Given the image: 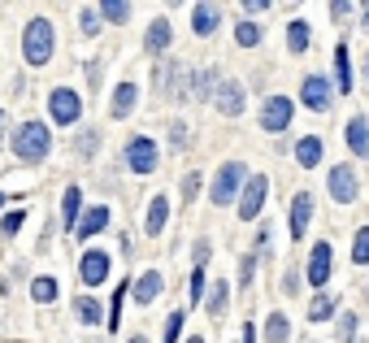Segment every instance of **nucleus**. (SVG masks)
Here are the masks:
<instances>
[{"label": "nucleus", "instance_id": "obj_29", "mask_svg": "<svg viewBox=\"0 0 369 343\" xmlns=\"http://www.w3.org/2000/svg\"><path fill=\"white\" fill-rule=\"evenodd\" d=\"M226 296H231V287H226V283H217L213 291H208V304H204V308H208V313H213V317H217V313H222V308H226Z\"/></svg>", "mask_w": 369, "mask_h": 343}, {"label": "nucleus", "instance_id": "obj_40", "mask_svg": "<svg viewBox=\"0 0 369 343\" xmlns=\"http://www.w3.org/2000/svg\"><path fill=\"white\" fill-rule=\"evenodd\" d=\"M252 270H256V261L248 256V261H244V270H239V283H252Z\"/></svg>", "mask_w": 369, "mask_h": 343}, {"label": "nucleus", "instance_id": "obj_27", "mask_svg": "<svg viewBox=\"0 0 369 343\" xmlns=\"http://www.w3.org/2000/svg\"><path fill=\"white\" fill-rule=\"evenodd\" d=\"M100 18H109V22H126V18H131V5H126V0H105V5H100Z\"/></svg>", "mask_w": 369, "mask_h": 343}, {"label": "nucleus", "instance_id": "obj_3", "mask_svg": "<svg viewBox=\"0 0 369 343\" xmlns=\"http://www.w3.org/2000/svg\"><path fill=\"white\" fill-rule=\"evenodd\" d=\"M48 113H53L57 126H70V122H78V113H83V100H78V91L57 87L53 96H48Z\"/></svg>", "mask_w": 369, "mask_h": 343}, {"label": "nucleus", "instance_id": "obj_6", "mask_svg": "<svg viewBox=\"0 0 369 343\" xmlns=\"http://www.w3.org/2000/svg\"><path fill=\"white\" fill-rule=\"evenodd\" d=\"M265 191H269V178H265V174L248 178L244 195H239V218H244V222H252L256 213H261V204H265Z\"/></svg>", "mask_w": 369, "mask_h": 343}, {"label": "nucleus", "instance_id": "obj_15", "mask_svg": "<svg viewBox=\"0 0 369 343\" xmlns=\"http://www.w3.org/2000/svg\"><path fill=\"white\" fill-rule=\"evenodd\" d=\"M348 148L357 157H369V122L365 118H352L348 122Z\"/></svg>", "mask_w": 369, "mask_h": 343}, {"label": "nucleus", "instance_id": "obj_35", "mask_svg": "<svg viewBox=\"0 0 369 343\" xmlns=\"http://www.w3.org/2000/svg\"><path fill=\"white\" fill-rule=\"evenodd\" d=\"M191 300H204V265H191Z\"/></svg>", "mask_w": 369, "mask_h": 343}, {"label": "nucleus", "instance_id": "obj_26", "mask_svg": "<svg viewBox=\"0 0 369 343\" xmlns=\"http://www.w3.org/2000/svg\"><path fill=\"white\" fill-rule=\"evenodd\" d=\"M352 265H369V226H361L352 239Z\"/></svg>", "mask_w": 369, "mask_h": 343}, {"label": "nucleus", "instance_id": "obj_31", "mask_svg": "<svg viewBox=\"0 0 369 343\" xmlns=\"http://www.w3.org/2000/svg\"><path fill=\"white\" fill-rule=\"evenodd\" d=\"M330 313H334V300H330V296H317V300L309 304V317H313V322H326Z\"/></svg>", "mask_w": 369, "mask_h": 343}, {"label": "nucleus", "instance_id": "obj_38", "mask_svg": "<svg viewBox=\"0 0 369 343\" xmlns=\"http://www.w3.org/2000/svg\"><path fill=\"white\" fill-rule=\"evenodd\" d=\"M339 331H343L339 339L348 343V339H352V331H357V317H352V313H343V317H339Z\"/></svg>", "mask_w": 369, "mask_h": 343}, {"label": "nucleus", "instance_id": "obj_44", "mask_svg": "<svg viewBox=\"0 0 369 343\" xmlns=\"http://www.w3.org/2000/svg\"><path fill=\"white\" fill-rule=\"evenodd\" d=\"M5 200H9V195H0V204H5Z\"/></svg>", "mask_w": 369, "mask_h": 343}, {"label": "nucleus", "instance_id": "obj_1", "mask_svg": "<svg viewBox=\"0 0 369 343\" xmlns=\"http://www.w3.org/2000/svg\"><path fill=\"white\" fill-rule=\"evenodd\" d=\"M48 148H53V135H48L44 122H22L13 130V152H18V161H44Z\"/></svg>", "mask_w": 369, "mask_h": 343}, {"label": "nucleus", "instance_id": "obj_37", "mask_svg": "<svg viewBox=\"0 0 369 343\" xmlns=\"http://www.w3.org/2000/svg\"><path fill=\"white\" fill-rule=\"evenodd\" d=\"M26 222V213H22V209H18V213H9L5 218V235H18V226Z\"/></svg>", "mask_w": 369, "mask_h": 343}, {"label": "nucleus", "instance_id": "obj_11", "mask_svg": "<svg viewBox=\"0 0 369 343\" xmlns=\"http://www.w3.org/2000/svg\"><path fill=\"white\" fill-rule=\"evenodd\" d=\"M309 218H313V195H309V191H296L291 209H287V222H291V235H296V239L309 231Z\"/></svg>", "mask_w": 369, "mask_h": 343}, {"label": "nucleus", "instance_id": "obj_16", "mask_svg": "<svg viewBox=\"0 0 369 343\" xmlns=\"http://www.w3.org/2000/svg\"><path fill=\"white\" fill-rule=\"evenodd\" d=\"M105 226H109V209L96 204V209H87V213L78 218V235H83V239H87V235H100Z\"/></svg>", "mask_w": 369, "mask_h": 343}, {"label": "nucleus", "instance_id": "obj_25", "mask_svg": "<svg viewBox=\"0 0 369 343\" xmlns=\"http://www.w3.org/2000/svg\"><path fill=\"white\" fill-rule=\"evenodd\" d=\"M287 44H291V53H304V48H309V22H291L287 26Z\"/></svg>", "mask_w": 369, "mask_h": 343}, {"label": "nucleus", "instance_id": "obj_20", "mask_svg": "<svg viewBox=\"0 0 369 343\" xmlns=\"http://www.w3.org/2000/svg\"><path fill=\"white\" fill-rule=\"evenodd\" d=\"M135 83H122L118 91H114V105H109V109H114V118H131V109H135Z\"/></svg>", "mask_w": 369, "mask_h": 343}, {"label": "nucleus", "instance_id": "obj_7", "mask_svg": "<svg viewBox=\"0 0 369 343\" xmlns=\"http://www.w3.org/2000/svg\"><path fill=\"white\" fill-rule=\"evenodd\" d=\"M330 270H334V248H330V239H322V243H313V252H309V283L322 287L330 279Z\"/></svg>", "mask_w": 369, "mask_h": 343}, {"label": "nucleus", "instance_id": "obj_22", "mask_svg": "<svg viewBox=\"0 0 369 343\" xmlns=\"http://www.w3.org/2000/svg\"><path fill=\"white\" fill-rule=\"evenodd\" d=\"M191 22H196V35H213L217 9H213V5H196V9H191Z\"/></svg>", "mask_w": 369, "mask_h": 343}, {"label": "nucleus", "instance_id": "obj_14", "mask_svg": "<svg viewBox=\"0 0 369 343\" xmlns=\"http://www.w3.org/2000/svg\"><path fill=\"white\" fill-rule=\"evenodd\" d=\"M143 48H148L152 57H161L165 48H170V22H165V18H156V22L148 26V35H143Z\"/></svg>", "mask_w": 369, "mask_h": 343}, {"label": "nucleus", "instance_id": "obj_45", "mask_svg": "<svg viewBox=\"0 0 369 343\" xmlns=\"http://www.w3.org/2000/svg\"><path fill=\"white\" fill-rule=\"evenodd\" d=\"M365 26H369V13H365Z\"/></svg>", "mask_w": 369, "mask_h": 343}, {"label": "nucleus", "instance_id": "obj_43", "mask_svg": "<svg viewBox=\"0 0 369 343\" xmlns=\"http://www.w3.org/2000/svg\"><path fill=\"white\" fill-rule=\"evenodd\" d=\"M131 343H148V339H143V335H135V339H131Z\"/></svg>", "mask_w": 369, "mask_h": 343}, {"label": "nucleus", "instance_id": "obj_33", "mask_svg": "<svg viewBox=\"0 0 369 343\" xmlns=\"http://www.w3.org/2000/svg\"><path fill=\"white\" fill-rule=\"evenodd\" d=\"M74 313L91 326V322H100V304H96V300H78V308H74Z\"/></svg>", "mask_w": 369, "mask_h": 343}, {"label": "nucleus", "instance_id": "obj_41", "mask_svg": "<svg viewBox=\"0 0 369 343\" xmlns=\"http://www.w3.org/2000/svg\"><path fill=\"white\" fill-rule=\"evenodd\" d=\"M244 343H256V326H244Z\"/></svg>", "mask_w": 369, "mask_h": 343}, {"label": "nucleus", "instance_id": "obj_8", "mask_svg": "<svg viewBox=\"0 0 369 343\" xmlns=\"http://www.w3.org/2000/svg\"><path fill=\"white\" fill-rule=\"evenodd\" d=\"M287 122H291V100H287V96H269L265 109H261V126L269 135H278V130H287Z\"/></svg>", "mask_w": 369, "mask_h": 343}, {"label": "nucleus", "instance_id": "obj_46", "mask_svg": "<svg viewBox=\"0 0 369 343\" xmlns=\"http://www.w3.org/2000/svg\"><path fill=\"white\" fill-rule=\"evenodd\" d=\"M0 122H5V113H0Z\"/></svg>", "mask_w": 369, "mask_h": 343}, {"label": "nucleus", "instance_id": "obj_9", "mask_svg": "<svg viewBox=\"0 0 369 343\" xmlns=\"http://www.w3.org/2000/svg\"><path fill=\"white\" fill-rule=\"evenodd\" d=\"M300 100L309 105L313 113H326L330 109V83L322 74H309V78H304V87H300Z\"/></svg>", "mask_w": 369, "mask_h": 343}, {"label": "nucleus", "instance_id": "obj_17", "mask_svg": "<svg viewBox=\"0 0 369 343\" xmlns=\"http://www.w3.org/2000/svg\"><path fill=\"white\" fill-rule=\"evenodd\" d=\"M161 274H156V270H148V274H139V283H135V300L139 304H148V300H156V296H161Z\"/></svg>", "mask_w": 369, "mask_h": 343}, {"label": "nucleus", "instance_id": "obj_12", "mask_svg": "<svg viewBox=\"0 0 369 343\" xmlns=\"http://www.w3.org/2000/svg\"><path fill=\"white\" fill-rule=\"evenodd\" d=\"M78 274H83L87 287H100L109 279V256L105 252H83V261H78Z\"/></svg>", "mask_w": 369, "mask_h": 343}, {"label": "nucleus", "instance_id": "obj_39", "mask_svg": "<svg viewBox=\"0 0 369 343\" xmlns=\"http://www.w3.org/2000/svg\"><path fill=\"white\" fill-rule=\"evenodd\" d=\"M122 296H126V287H118V296H114V317H109L114 331H118V317H122Z\"/></svg>", "mask_w": 369, "mask_h": 343}, {"label": "nucleus", "instance_id": "obj_18", "mask_svg": "<svg viewBox=\"0 0 369 343\" xmlns=\"http://www.w3.org/2000/svg\"><path fill=\"white\" fill-rule=\"evenodd\" d=\"M334 87L339 91H352V65H348V44L334 48Z\"/></svg>", "mask_w": 369, "mask_h": 343}, {"label": "nucleus", "instance_id": "obj_21", "mask_svg": "<svg viewBox=\"0 0 369 343\" xmlns=\"http://www.w3.org/2000/svg\"><path fill=\"white\" fill-rule=\"evenodd\" d=\"M296 161H300L304 170H313L317 161H322V139H313V135L300 139V143H296Z\"/></svg>", "mask_w": 369, "mask_h": 343}, {"label": "nucleus", "instance_id": "obj_30", "mask_svg": "<svg viewBox=\"0 0 369 343\" xmlns=\"http://www.w3.org/2000/svg\"><path fill=\"white\" fill-rule=\"evenodd\" d=\"M235 39L244 44V48H252L256 39H261V26H256V22H239V26H235Z\"/></svg>", "mask_w": 369, "mask_h": 343}, {"label": "nucleus", "instance_id": "obj_4", "mask_svg": "<svg viewBox=\"0 0 369 343\" xmlns=\"http://www.w3.org/2000/svg\"><path fill=\"white\" fill-rule=\"evenodd\" d=\"M126 166H131L135 174H152L156 170V143L148 135H135L131 143H126Z\"/></svg>", "mask_w": 369, "mask_h": 343}, {"label": "nucleus", "instance_id": "obj_10", "mask_svg": "<svg viewBox=\"0 0 369 343\" xmlns=\"http://www.w3.org/2000/svg\"><path fill=\"white\" fill-rule=\"evenodd\" d=\"M330 195H334L339 204H352V200H357V170H352V166H334V170H330Z\"/></svg>", "mask_w": 369, "mask_h": 343}, {"label": "nucleus", "instance_id": "obj_42", "mask_svg": "<svg viewBox=\"0 0 369 343\" xmlns=\"http://www.w3.org/2000/svg\"><path fill=\"white\" fill-rule=\"evenodd\" d=\"M187 343H204V335H191V339H187Z\"/></svg>", "mask_w": 369, "mask_h": 343}, {"label": "nucleus", "instance_id": "obj_36", "mask_svg": "<svg viewBox=\"0 0 369 343\" xmlns=\"http://www.w3.org/2000/svg\"><path fill=\"white\" fill-rule=\"evenodd\" d=\"M196 191H200V174L191 170V174L183 178V195H187V200H191V195H196Z\"/></svg>", "mask_w": 369, "mask_h": 343}, {"label": "nucleus", "instance_id": "obj_32", "mask_svg": "<svg viewBox=\"0 0 369 343\" xmlns=\"http://www.w3.org/2000/svg\"><path fill=\"white\" fill-rule=\"evenodd\" d=\"M78 26H83L87 35H96V30H100V9H83L78 13Z\"/></svg>", "mask_w": 369, "mask_h": 343}, {"label": "nucleus", "instance_id": "obj_34", "mask_svg": "<svg viewBox=\"0 0 369 343\" xmlns=\"http://www.w3.org/2000/svg\"><path fill=\"white\" fill-rule=\"evenodd\" d=\"M179 335H183V313H170V322H165V339H161V343H179Z\"/></svg>", "mask_w": 369, "mask_h": 343}, {"label": "nucleus", "instance_id": "obj_19", "mask_svg": "<svg viewBox=\"0 0 369 343\" xmlns=\"http://www.w3.org/2000/svg\"><path fill=\"white\" fill-rule=\"evenodd\" d=\"M165 222H170V200H165V195H156V200L148 204V235H161Z\"/></svg>", "mask_w": 369, "mask_h": 343}, {"label": "nucleus", "instance_id": "obj_24", "mask_svg": "<svg viewBox=\"0 0 369 343\" xmlns=\"http://www.w3.org/2000/svg\"><path fill=\"white\" fill-rule=\"evenodd\" d=\"M287 335H291L287 317H282V313H269V322H265V343H287Z\"/></svg>", "mask_w": 369, "mask_h": 343}, {"label": "nucleus", "instance_id": "obj_2", "mask_svg": "<svg viewBox=\"0 0 369 343\" xmlns=\"http://www.w3.org/2000/svg\"><path fill=\"white\" fill-rule=\"evenodd\" d=\"M53 48H57L53 22H48V18H30V22H26V35H22V57H26L30 65H44L48 57H53Z\"/></svg>", "mask_w": 369, "mask_h": 343}, {"label": "nucleus", "instance_id": "obj_28", "mask_svg": "<svg viewBox=\"0 0 369 343\" xmlns=\"http://www.w3.org/2000/svg\"><path fill=\"white\" fill-rule=\"evenodd\" d=\"M30 296H35L39 304L57 300V279H35V283H30Z\"/></svg>", "mask_w": 369, "mask_h": 343}, {"label": "nucleus", "instance_id": "obj_5", "mask_svg": "<svg viewBox=\"0 0 369 343\" xmlns=\"http://www.w3.org/2000/svg\"><path fill=\"white\" fill-rule=\"evenodd\" d=\"M239 183H244V166H239V161H226V166L217 170V178H213V204L235 200V195H239Z\"/></svg>", "mask_w": 369, "mask_h": 343}, {"label": "nucleus", "instance_id": "obj_13", "mask_svg": "<svg viewBox=\"0 0 369 343\" xmlns=\"http://www.w3.org/2000/svg\"><path fill=\"white\" fill-rule=\"evenodd\" d=\"M217 109L226 113V118H239V113H244V87H239L235 78H226V83L217 87Z\"/></svg>", "mask_w": 369, "mask_h": 343}, {"label": "nucleus", "instance_id": "obj_23", "mask_svg": "<svg viewBox=\"0 0 369 343\" xmlns=\"http://www.w3.org/2000/svg\"><path fill=\"white\" fill-rule=\"evenodd\" d=\"M78 209H83V191L70 187L66 200H61V213H66V226H74V231H78Z\"/></svg>", "mask_w": 369, "mask_h": 343}]
</instances>
